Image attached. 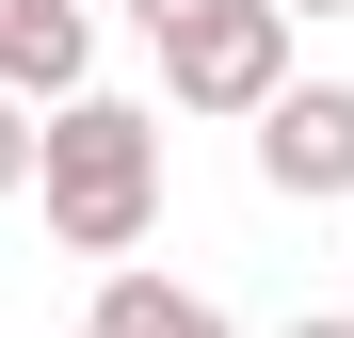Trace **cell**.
<instances>
[{
  "mask_svg": "<svg viewBox=\"0 0 354 338\" xmlns=\"http://www.w3.org/2000/svg\"><path fill=\"white\" fill-rule=\"evenodd\" d=\"M32 194H48V242H65V258H129L145 225H161V113H129V97H48Z\"/></svg>",
  "mask_w": 354,
  "mask_h": 338,
  "instance_id": "6da1fadb",
  "label": "cell"
},
{
  "mask_svg": "<svg viewBox=\"0 0 354 338\" xmlns=\"http://www.w3.org/2000/svg\"><path fill=\"white\" fill-rule=\"evenodd\" d=\"M161 81H177V113H258L290 81V0H194L161 32Z\"/></svg>",
  "mask_w": 354,
  "mask_h": 338,
  "instance_id": "7a4b0ae2",
  "label": "cell"
},
{
  "mask_svg": "<svg viewBox=\"0 0 354 338\" xmlns=\"http://www.w3.org/2000/svg\"><path fill=\"white\" fill-rule=\"evenodd\" d=\"M258 178L290 209H338L354 194V81H274L258 97Z\"/></svg>",
  "mask_w": 354,
  "mask_h": 338,
  "instance_id": "3957f363",
  "label": "cell"
},
{
  "mask_svg": "<svg viewBox=\"0 0 354 338\" xmlns=\"http://www.w3.org/2000/svg\"><path fill=\"white\" fill-rule=\"evenodd\" d=\"M81 65H97V17H81V0H0V81H17L32 113L81 97Z\"/></svg>",
  "mask_w": 354,
  "mask_h": 338,
  "instance_id": "277c9868",
  "label": "cell"
},
{
  "mask_svg": "<svg viewBox=\"0 0 354 338\" xmlns=\"http://www.w3.org/2000/svg\"><path fill=\"white\" fill-rule=\"evenodd\" d=\"M81 338H225V306H209V290H177V274H145V258H113Z\"/></svg>",
  "mask_w": 354,
  "mask_h": 338,
  "instance_id": "5b68a950",
  "label": "cell"
},
{
  "mask_svg": "<svg viewBox=\"0 0 354 338\" xmlns=\"http://www.w3.org/2000/svg\"><path fill=\"white\" fill-rule=\"evenodd\" d=\"M0 194H32V97L0 81Z\"/></svg>",
  "mask_w": 354,
  "mask_h": 338,
  "instance_id": "8992f818",
  "label": "cell"
},
{
  "mask_svg": "<svg viewBox=\"0 0 354 338\" xmlns=\"http://www.w3.org/2000/svg\"><path fill=\"white\" fill-rule=\"evenodd\" d=\"M129 17H145V32H177V17H194V0H129Z\"/></svg>",
  "mask_w": 354,
  "mask_h": 338,
  "instance_id": "52a82bcc",
  "label": "cell"
},
{
  "mask_svg": "<svg viewBox=\"0 0 354 338\" xmlns=\"http://www.w3.org/2000/svg\"><path fill=\"white\" fill-rule=\"evenodd\" d=\"M290 17H354V0H290Z\"/></svg>",
  "mask_w": 354,
  "mask_h": 338,
  "instance_id": "ba28073f",
  "label": "cell"
},
{
  "mask_svg": "<svg viewBox=\"0 0 354 338\" xmlns=\"http://www.w3.org/2000/svg\"><path fill=\"white\" fill-rule=\"evenodd\" d=\"M290 338H354V322H290Z\"/></svg>",
  "mask_w": 354,
  "mask_h": 338,
  "instance_id": "9c48e42d",
  "label": "cell"
}]
</instances>
